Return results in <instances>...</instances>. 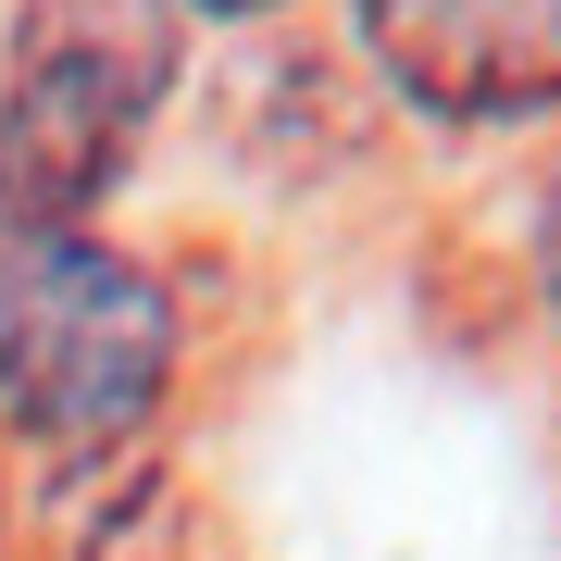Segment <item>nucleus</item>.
Returning <instances> with one entry per match:
<instances>
[{"label": "nucleus", "instance_id": "nucleus-4", "mask_svg": "<svg viewBox=\"0 0 561 561\" xmlns=\"http://www.w3.org/2000/svg\"><path fill=\"white\" fill-rule=\"evenodd\" d=\"M537 287H549V312H561V187H549V213H537Z\"/></svg>", "mask_w": 561, "mask_h": 561}, {"label": "nucleus", "instance_id": "nucleus-2", "mask_svg": "<svg viewBox=\"0 0 561 561\" xmlns=\"http://www.w3.org/2000/svg\"><path fill=\"white\" fill-rule=\"evenodd\" d=\"M175 88L162 0H13L0 62V238H76L138 162V125Z\"/></svg>", "mask_w": 561, "mask_h": 561}, {"label": "nucleus", "instance_id": "nucleus-1", "mask_svg": "<svg viewBox=\"0 0 561 561\" xmlns=\"http://www.w3.org/2000/svg\"><path fill=\"white\" fill-rule=\"evenodd\" d=\"M175 387V287L113 238H0V424L38 461H113Z\"/></svg>", "mask_w": 561, "mask_h": 561}, {"label": "nucleus", "instance_id": "nucleus-5", "mask_svg": "<svg viewBox=\"0 0 561 561\" xmlns=\"http://www.w3.org/2000/svg\"><path fill=\"white\" fill-rule=\"evenodd\" d=\"M162 13H275V0H162Z\"/></svg>", "mask_w": 561, "mask_h": 561}, {"label": "nucleus", "instance_id": "nucleus-3", "mask_svg": "<svg viewBox=\"0 0 561 561\" xmlns=\"http://www.w3.org/2000/svg\"><path fill=\"white\" fill-rule=\"evenodd\" d=\"M362 50L437 125L561 113V0H362Z\"/></svg>", "mask_w": 561, "mask_h": 561}]
</instances>
